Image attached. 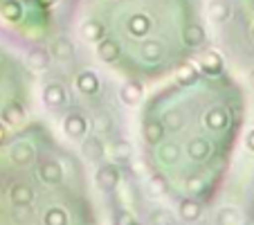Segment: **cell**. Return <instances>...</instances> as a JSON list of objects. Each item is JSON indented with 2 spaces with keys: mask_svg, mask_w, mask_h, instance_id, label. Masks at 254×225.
Wrapping results in <instances>:
<instances>
[{
  "mask_svg": "<svg viewBox=\"0 0 254 225\" xmlns=\"http://www.w3.org/2000/svg\"><path fill=\"white\" fill-rule=\"evenodd\" d=\"M120 180H122V176H120L117 164H111V162H104V160H101V164L97 167V173H95V182L101 192H113V189L120 185Z\"/></svg>",
  "mask_w": 254,
  "mask_h": 225,
  "instance_id": "1",
  "label": "cell"
},
{
  "mask_svg": "<svg viewBox=\"0 0 254 225\" xmlns=\"http://www.w3.org/2000/svg\"><path fill=\"white\" fill-rule=\"evenodd\" d=\"M63 131H65L67 138L72 140H83L88 133V120L81 115V113H67L65 120H63Z\"/></svg>",
  "mask_w": 254,
  "mask_h": 225,
  "instance_id": "2",
  "label": "cell"
},
{
  "mask_svg": "<svg viewBox=\"0 0 254 225\" xmlns=\"http://www.w3.org/2000/svg\"><path fill=\"white\" fill-rule=\"evenodd\" d=\"M81 155H83V160H88V162H92V164H97V162L104 160L106 147H104V142H101L99 135H88V138H83Z\"/></svg>",
  "mask_w": 254,
  "mask_h": 225,
  "instance_id": "3",
  "label": "cell"
},
{
  "mask_svg": "<svg viewBox=\"0 0 254 225\" xmlns=\"http://www.w3.org/2000/svg\"><path fill=\"white\" fill-rule=\"evenodd\" d=\"M43 104L48 106V108H52V110L63 108V106L67 104V92H65V88H63L61 83H57V81L48 83V86L43 88Z\"/></svg>",
  "mask_w": 254,
  "mask_h": 225,
  "instance_id": "4",
  "label": "cell"
},
{
  "mask_svg": "<svg viewBox=\"0 0 254 225\" xmlns=\"http://www.w3.org/2000/svg\"><path fill=\"white\" fill-rule=\"evenodd\" d=\"M36 198L34 189L27 185V182H14L9 187V201L14 207H29Z\"/></svg>",
  "mask_w": 254,
  "mask_h": 225,
  "instance_id": "5",
  "label": "cell"
},
{
  "mask_svg": "<svg viewBox=\"0 0 254 225\" xmlns=\"http://www.w3.org/2000/svg\"><path fill=\"white\" fill-rule=\"evenodd\" d=\"M9 158L16 167H27V164L34 162L36 151H34V147L29 142H14L9 149Z\"/></svg>",
  "mask_w": 254,
  "mask_h": 225,
  "instance_id": "6",
  "label": "cell"
},
{
  "mask_svg": "<svg viewBox=\"0 0 254 225\" xmlns=\"http://www.w3.org/2000/svg\"><path fill=\"white\" fill-rule=\"evenodd\" d=\"M39 178L45 182L48 187H57L63 180V167L59 160H45L39 167Z\"/></svg>",
  "mask_w": 254,
  "mask_h": 225,
  "instance_id": "7",
  "label": "cell"
},
{
  "mask_svg": "<svg viewBox=\"0 0 254 225\" xmlns=\"http://www.w3.org/2000/svg\"><path fill=\"white\" fill-rule=\"evenodd\" d=\"M178 214H180V219H183L185 223H196L202 216V203L196 201L193 196L183 198V201L178 203Z\"/></svg>",
  "mask_w": 254,
  "mask_h": 225,
  "instance_id": "8",
  "label": "cell"
},
{
  "mask_svg": "<svg viewBox=\"0 0 254 225\" xmlns=\"http://www.w3.org/2000/svg\"><path fill=\"white\" fill-rule=\"evenodd\" d=\"M0 122H2L5 126H9V129L23 126V122H25V108H23V104H18V101H11V104H7L5 108H2V117H0Z\"/></svg>",
  "mask_w": 254,
  "mask_h": 225,
  "instance_id": "9",
  "label": "cell"
},
{
  "mask_svg": "<svg viewBox=\"0 0 254 225\" xmlns=\"http://www.w3.org/2000/svg\"><path fill=\"white\" fill-rule=\"evenodd\" d=\"M99 88H101L99 77H97L92 70L79 72V77H77V90L81 92V95L92 97V95H97V92H99Z\"/></svg>",
  "mask_w": 254,
  "mask_h": 225,
  "instance_id": "10",
  "label": "cell"
},
{
  "mask_svg": "<svg viewBox=\"0 0 254 225\" xmlns=\"http://www.w3.org/2000/svg\"><path fill=\"white\" fill-rule=\"evenodd\" d=\"M211 153V144L209 140L205 138H193L187 142V155L193 160V162H202V160H207Z\"/></svg>",
  "mask_w": 254,
  "mask_h": 225,
  "instance_id": "11",
  "label": "cell"
},
{
  "mask_svg": "<svg viewBox=\"0 0 254 225\" xmlns=\"http://www.w3.org/2000/svg\"><path fill=\"white\" fill-rule=\"evenodd\" d=\"M164 126L160 120H149L144 122V129H142V135H144V142L149 144V147H158L160 142L164 140Z\"/></svg>",
  "mask_w": 254,
  "mask_h": 225,
  "instance_id": "12",
  "label": "cell"
},
{
  "mask_svg": "<svg viewBox=\"0 0 254 225\" xmlns=\"http://www.w3.org/2000/svg\"><path fill=\"white\" fill-rule=\"evenodd\" d=\"M205 126L209 131H223V129H227V126H230V115H227V110L221 108V106H216V108L207 110Z\"/></svg>",
  "mask_w": 254,
  "mask_h": 225,
  "instance_id": "13",
  "label": "cell"
},
{
  "mask_svg": "<svg viewBox=\"0 0 254 225\" xmlns=\"http://www.w3.org/2000/svg\"><path fill=\"white\" fill-rule=\"evenodd\" d=\"M158 158H160V162H164V164H178L180 158H183V149L176 142H164L162 140V142L158 144Z\"/></svg>",
  "mask_w": 254,
  "mask_h": 225,
  "instance_id": "14",
  "label": "cell"
},
{
  "mask_svg": "<svg viewBox=\"0 0 254 225\" xmlns=\"http://www.w3.org/2000/svg\"><path fill=\"white\" fill-rule=\"evenodd\" d=\"M120 54H122V50H120V43H117L115 39H101V41H97V57H99L101 61L113 63V61H117V59H120Z\"/></svg>",
  "mask_w": 254,
  "mask_h": 225,
  "instance_id": "15",
  "label": "cell"
},
{
  "mask_svg": "<svg viewBox=\"0 0 254 225\" xmlns=\"http://www.w3.org/2000/svg\"><path fill=\"white\" fill-rule=\"evenodd\" d=\"M142 92H144V88L139 81H126L124 86L120 88V99H122V104H126V106H135L142 99Z\"/></svg>",
  "mask_w": 254,
  "mask_h": 225,
  "instance_id": "16",
  "label": "cell"
},
{
  "mask_svg": "<svg viewBox=\"0 0 254 225\" xmlns=\"http://www.w3.org/2000/svg\"><path fill=\"white\" fill-rule=\"evenodd\" d=\"M50 61H52V54H50V50L45 48H32L27 52V66L32 68V70H45V68L50 66Z\"/></svg>",
  "mask_w": 254,
  "mask_h": 225,
  "instance_id": "17",
  "label": "cell"
},
{
  "mask_svg": "<svg viewBox=\"0 0 254 225\" xmlns=\"http://www.w3.org/2000/svg\"><path fill=\"white\" fill-rule=\"evenodd\" d=\"M111 153H113V162L115 164H126L133 158V147H130L128 140H115L111 147Z\"/></svg>",
  "mask_w": 254,
  "mask_h": 225,
  "instance_id": "18",
  "label": "cell"
},
{
  "mask_svg": "<svg viewBox=\"0 0 254 225\" xmlns=\"http://www.w3.org/2000/svg\"><path fill=\"white\" fill-rule=\"evenodd\" d=\"M50 54H52V57H57L59 61H70L72 54H74V45H72L70 39H65V36H59V39H54Z\"/></svg>",
  "mask_w": 254,
  "mask_h": 225,
  "instance_id": "19",
  "label": "cell"
},
{
  "mask_svg": "<svg viewBox=\"0 0 254 225\" xmlns=\"http://www.w3.org/2000/svg\"><path fill=\"white\" fill-rule=\"evenodd\" d=\"M160 122H162L164 131H169V133H178V131H183V129H185V115H183V113H180L178 108L167 110Z\"/></svg>",
  "mask_w": 254,
  "mask_h": 225,
  "instance_id": "20",
  "label": "cell"
},
{
  "mask_svg": "<svg viewBox=\"0 0 254 225\" xmlns=\"http://www.w3.org/2000/svg\"><path fill=\"white\" fill-rule=\"evenodd\" d=\"M183 41H185V45H189V48H200V45L205 43V29H202L198 23L187 25L183 32Z\"/></svg>",
  "mask_w": 254,
  "mask_h": 225,
  "instance_id": "21",
  "label": "cell"
},
{
  "mask_svg": "<svg viewBox=\"0 0 254 225\" xmlns=\"http://www.w3.org/2000/svg\"><path fill=\"white\" fill-rule=\"evenodd\" d=\"M200 70L205 72V75H209V77L218 75V72L223 70V59H221V54H216V52L202 54V57H200Z\"/></svg>",
  "mask_w": 254,
  "mask_h": 225,
  "instance_id": "22",
  "label": "cell"
},
{
  "mask_svg": "<svg viewBox=\"0 0 254 225\" xmlns=\"http://www.w3.org/2000/svg\"><path fill=\"white\" fill-rule=\"evenodd\" d=\"M207 14H209V18L214 20V23H225V20L230 18L232 9H230V5H227L225 0H211Z\"/></svg>",
  "mask_w": 254,
  "mask_h": 225,
  "instance_id": "23",
  "label": "cell"
},
{
  "mask_svg": "<svg viewBox=\"0 0 254 225\" xmlns=\"http://www.w3.org/2000/svg\"><path fill=\"white\" fill-rule=\"evenodd\" d=\"M216 225H239L241 223V212L232 205H225L221 210L216 212V219H214Z\"/></svg>",
  "mask_w": 254,
  "mask_h": 225,
  "instance_id": "24",
  "label": "cell"
},
{
  "mask_svg": "<svg viewBox=\"0 0 254 225\" xmlns=\"http://www.w3.org/2000/svg\"><path fill=\"white\" fill-rule=\"evenodd\" d=\"M104 34H106V27L99 23V20H88V23L81 25V36L86 41H101L104 39Z\"/></svg>",
  "mask_w": 254,
  "mask_h": 225,
  "instance_id": "25",
  "label": "cell"
},
{
  "mask_svg": "<svg viewBox=\"0 0 254 225\" xmlns=\"http://www.w3.org/2000/svg\"><path fill=\"white\" fill-rule=\"evenodd\" d=\"M146 187H149L151 196H164L169 192V178L164 173H153L149 178V182H146Z\"/></svg>",
  "mask_w": 254,
  "mask_h": 225,
  "instance_id": "26",
  "label": "cell"
},
{
  "mask_svg": "<svg viewBox=\"0 0 254 225\" xmlns=\"http://www.w3.org/2000/svg\"><path fill=\"white\" fill-rule=\"evenodd\" d=\"M43 223L45 225H67L70 219H67V212L63 207H50L43 214Z\"/></svg>",
  "mask_w": 254,
  "mask_h": 225,
  "instance_id": "27",
  "label": "cell"
},
{
  "mask_svg": "<svg viewBox=\"0 0 254 225\" xmlns=\"http://www.w3.org/2000/svg\"><path fill=\"white\" fill-rule=\"evenodd\" d=\"M149 29H151L149 18H146V16H142V14L133 16V18L128 20V32L133 34V36H146V32H149Z\"/></svg>",
  "mask_w": 254,
  "mask_h": 225,
  "instance_id": "28",
  "label": "cell"
},
{
  "mask_svg": "<svg viewBox=\"0 0 254 225\" xmlns=\"http://www.w3.org/2000/svg\"><path fill=\"white\" fill-rule=\"evenodd\" d=\"M162 54H164V45L160 41H146L142 45V57L146 61H158V59H162Z\"/></svg>",
  "mask_w": 254,
  "mask_h": 225,
  "instance_id": "29",
  "label": "cell"
},
{
  "mask_svg": "<svg viewBox=\"0 0 254 225\" xmlns=\"http://www.w3.org/2000/svg\"><path fill=\"white\" fill-rule=\"evenodd\" d=\"M0 11H2V16H5L7 20H11V23L23 18V7H20V2H16V0H5L2 7H0Z\"/></svg>",
  "mask_w": 254,
  "mask_h": 225,
  "instance_id": "30",
  "label": "cell"
},
{
  "mask_svg": "<svg viewBox=\"0 0 254 225\" xmlns=\"http://www.w3.org/2000/svg\"><path fill=\"white\" fill-rule=\"evenodd\" d=\"M149 225H173V214L164 207H155L149 212Z\"/></svg>",
  "mask_w": 254,
  "mask_h": 225,
  "instance_id": "31",
  "label": "cell"
},
{
  "mask_svg": "<svg viewBox=\"0 0 254 225\" xmlns=\"http://www.w3.org/2000/svg\"><path fill=\"white\" fill-rule=\"evenodd\" d=\"M111 129H113V117L108 113H97L92 117V131L95 133L104 135V133H111Z\"/></svg>",
  "mask_w": 254,
  "mask_h": 225,
  "instance_id": "32",
  "label": "cell"
},
{
  "mask_svg": "<svg viewBox=\"0 0 254 225\" xmlns=\"http://www.w3.org/2000/svg\"><path fill=\"white\" fill-rule=\"evenodd\" d=\"M178 79H180L183 86H191V83H196V79H198V70L193 66H183L180 72H178Z\"/></svg>",
  "mask_w": 254,
  "mask_h": 225,
  "instance_id": "33",
  "label": "cell"
},
{
  "mask_svg": "<svg viewBox=\"0 0 254 225\" xmlns=\"http://www.w3.org/2000/svg\"><path fill=\"white\" fill-rule=\"evenodd\" d=\"M113 225H137V221L128 210H117L113 214Z\"/></svg>",
  "mask_w": 254,
  "mask_h": 225,
  "instance_id": "34",
  "label": "cell"
},
{
  "mask_svg": "<svg viewBox=\"0 0 254 225\" xmlns=\"http://www.w3.org/2000/svg\"><path fill=\"white\" fill-rule=\"evenodd\" d=\"M205 187H207V185H205V178H202V176H189V178H187V192L191 194V196L200 194Z\"/></svg>",
  "mask_w": 254,
  "mask_h": 225,
  "instance_id": "35",
  "label": "cell"
},
{
  "mask_svg": "<svg viewBox=\"0 0 254 225\" xmlns=\"http://www.w3.org/2000/svg\"><path fill=\"white\" fill-rule=\"evenodd\" d=\"M245 147H248V151H252V153H254V129L245 135Z\"/></svg>",
  "mask_w": 254,
  "mask_h": 225,
  "instance_id": "36",
  "label": "cell"
},
{
  "mask_svg": "<svg viewBox=\"0 0 254 225\" xmlns=\"http://www.w3.org/2000/svg\"><path fill=\"white\" fill-rule=\"evenodd\" d=\"M5 140H7V126L0 122V144L5 142Z\"/></svg>",
  "mask_w": 254,
  "mask_h": 225,
  "instance_id": "37",
  "label": "cell"
},
{
  "mask_svg": "<svg viewBox=\"0 0 254 225\" xmlns=\"http://www.w3.org/2000/svg\"><path fill=\"white\" fill-rule=\"evenodd\" d=\"M245 225H254V216H250V219H245Z\"/></svg>",
  "mask_w": 254,
  "mask_h": 225,
  "instance_id": "38",
  "label": "cell"
},
{
  "mask_svg": "<svg viewBox=\"0 0 254 225\" xmlns=\"http://www.w3.org/2000/svg\"><path fill=\"white\" fill-rule=\"evenodd\" d=\"M250 83H252V88H254V68H252V72H250Z\"/></svg>",
  "mask_w": 254,
  "mask_h": 225,
  "instance_id": "39",
  "label": "cell"
},
{
  "mask_svg": "<svg viewBox=\"0 0 254 225\" xmlns=\"http://www.w3.org/2000/svg\"><path fill=\"white\" fill-rule=\"evenodd\" d=\"M50 2H52V0H43V5H50Z\"/></svg>",
  "mask_w": 254,
  "mask_h": 225,
  "instance_id": "40",
  "label": "cell"
},
{
  "mask_svg": "<svg viewBox=\"0 0 254 225\" xmlns=\"http://www.w3.org/2000/svg\"><path fill=\"white\" fill-rule=\"evenodd\" d=\"M0 201H2V194H0Z\"/></svg>",
  "mask_w": 254,
  "mask_h": 225,
  "instance_id": "41",
  "label": "cell"
},
{
  "mask_svg": "<svg viewBox=\"0 0 254 225\" xmlns=\"http://www.w3.org/2000/svg\"><path fill=\"white\" fill-rule=\"evenodd\" d=\"M252 34H254V29H252Z\"/></svg>",
  "mask_w": 254,
  "mask_h": 225,
  "instance_id": "42",
  "label": "cell"
}]
</instances>
